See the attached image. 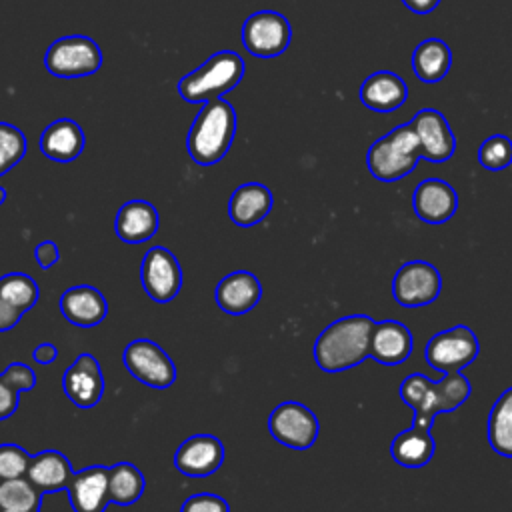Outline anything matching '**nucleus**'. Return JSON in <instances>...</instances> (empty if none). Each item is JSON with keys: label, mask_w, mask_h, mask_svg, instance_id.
<instances>
[{"label": "nucleus", "mask_w": 512, "mask_h": 512, "mask_svg": "<svg viewBox=\"0 0 512 512\" xmlns=\"http://www.w3.org/2000/svg\"><path fill=\"white\" fill-rule=\"evenodd\" d=\"M376 320L350 314L330 322L314 342V360L324 372H342L370 358V336Z\"/></svg>", "instance_id": "obj_1"}, {"label": "nucleus", "mask_w": 512, "mask_h": 512, "mask_svg": "<svg viewBox=\"0 0 512 512\" xmlns=\"http://www.w3.org/2000/svg\"><path fill=\"white\" fill-rule=\"evenodd\" d=\"M398 394L402 402L414 412L412 424L432 428L438 414L454 412L470 398L472 386L460 372L444 374L436 382L420 372H414L402 380Z\"/></svg>", "instance_id": "obj_2"}, {"label": "nucleus", "mask_w": 512, "mask_h": 512, "mask_svg": "<svg viewBox=\"0 0 512 512\" xmlns=\"http://www.w3.org/2000/svg\"><path fill=\"white\" fill-rule=\"evenodd\" d=\"M234 136L236 110L228 100L216 98L206 102L196 114L188 130L186 150L196 164L212 166L226 156Z\"/></svg>", "instance_id": "obj_3"}, {"label": "nucleus", "mask_w": 512, "mask_h": 512, "mask_svg": "<svg viewBox=\"0 0 512 512\" xmlns=\"http://www.w3.org/2000/svg\"><path fill=\"white\" fill-rule=\"evenodd\" d=\"M244 60L238 52H214L204 64L178 80V94L190 104H206L222 98L244 78Z\"/></svg>", "instance_id": "obj_4"}, {"label": "nucleus", "mask_w": 512, "mask_h": 512, "mask_svg": "<svg viewBox=\"0 0 512 512\" xmlns=\"http://www.w3.org/2000/svg\"><path fill=\"white\" fill-rule=\"evenodd\" d=\"M420 158L422 154L416 130L410 122H406L380 136L368 148L366 166L376 180L396 182L408 176L416 168Z\"/></svg>", "instance_id": "obj_5"}, {"label": "nucleus", "mask_w": 512, "mask_h": 512, "mask_svg": "<svg viewBox=\"0 0 512 512\" xmlns=\"http://www.w3.org/2000/svg\"><path fill=\"white\" fill-rule=\"evenodd\" d=\"M44 66L56 78L90 76L102 66V50L88 36H62L48 46Z\"/></svg>", "instance_id": "obj_6"}, {"label": "nucleus", "mask_w": 512, "mask_h": 512, "mask_svg": "<svg viewBox=\"0 0 512 512\" xmlns=\"http://www.w3.org/2000/svg\"><path fill=\"white\" fill-rule=\"evenodd\" d=\"M480 352V344L472 328L466 324L452 326L448 330L436 332L424 348L428 366L436 368L442 374L460 372L470 366Z\"/></svg>", "instance_id": "obj_7"}, {"label": "nucleus", "mask_w": 512, "mask_h": 512, "mask_svg": "<svg viewBox=\"0 0 512 512\" xmlns=\"http://www.w3.org/2000/svg\"><path fill=\"white\" fill-rule=\"evenodd\" d=\"M292 40L288 18L274 10L250 14L242 24V44L256 58H274L286 52Z\"/></svg>", "instance_id": "obj_8"}, {"label": "nucleus", "mask_w": 512, "mask_h": 512, "mask_svg": "<svg viewBox=\"0 0 512 512\" xmlns=\"http://www.w3.org/2000/svg\"><path fill=\"white\" fill-rule=\"evenodd\" d=\"M126 370L142 384L164 390L176 380V366L172 358L152 340L136 338L122 354Z\"/></svg>", "instance_id": "obj_9"}, {"label": "nucleus", "mask_w": 512, "mask_h": 512, "mask_svg": "<svg viewBox=\"0 0 512 512\" xmlns=\"http://www.w3.org/2000/svg\"><path fill=\"white\" fill-rule=\"evenodd\" d=\"M442 290L438 268L426 260L404 262L392 278V296L400 306L418 308L432 304Z\"/></svg>", "instance_id": "obj_10"}, {"label": "nucleus", "mask_w": 512, "mask_h": 512, "mask_svg": "<svg viewBox=\"0 0 512 512\" xmlns=\"http://www.w3.org/2000/svg\"><path fill=\"white\" fill-rule=\"evenodd\" d=\"M268 430L276 442L294 450H306L316 442L320 424L308 406L288 400L272 410Z\"/></svg>", "instance_id": "obj_11"}, {"label": "nucleus", "mask_w": 512, "mask_h": 512, "mask_svg": "<svg viewBox=\"0 0 512 512\" xmlns=\"http://www.w3.org/2000/svg\"><path fill=\"white\" fill-rule=\"evenodd\" d=\"M140 280L144 292L154 302L164 304L178 296L182 288V268L168 248L154 246L142 258Z\"/></svg>", "instance_id": "obj_12"}, {"label": "nucleus", "mask_w": 512, "mask_h": 512, "mask_svg": "<svg viewBox=\"0 0 512 512\" xmlns=\"http://www.w3.org/2000/svg\"><path fill=\"white\" fill-rule=\"evenodd\" d=\"M62 388L74 406L82 410L94 408L100 402L106 388L98 360L90 352H82L66 368L62 376Z\"/></svg>", "instance_id": "obj_13"}, {"label": "nucleus", "mask_w": 512, "mask_h": 512, "mask_svg": "<svg viewBox=\"0 0 512 512\" xmlns=\"http://www.w3.org/2000/svg\"><path fill=\"white\" fill-rule=\"evenodd\" d=\"M420 142V154L424 160L440 164L454 156L456 138L448 120L436 108H422L410 120Z\"/></svg>", "instance_id": "obj_14"}, {"label": "nucleus", "mask_w": 512, "mask_h": 512, "mask_svg": "<svg viewBox=\"0 0 512 512\" xmlns=\"http://www.w3.org/2000/svg\"><path fill=\"white\" fill-rule=\"evenodd\" d=\"M224 462V446L212 434H194L184 440L176 454L174 466L180 474L190 478H204L214 474Z\"/></svg>", "instance_id": "obj_15"}, {"label": "nucleus", "mask_w": 512, "mask_h": 512, "mask_svg": "<svg viewBox=\"0 0 512 512\" xmlns=\"http://www.w3.org/2000/svg\"><path fill=\"white\" fill-rule=\"evenodd\" d=\"M412 210L426 224H444L458 210V194L446 180L426 178L414 188Z\"/></svg>", "instance_id": "obj_16"}, {"label": "nucleus", "mask_w": 512, "mask_h": 512, "mask_svg": "<svg viewBox=\"0 0 512 512\" xmlns=\"http://www.w3.org/2000/svg\"><path fill=\"white\" fill-rule=\"evenodd\" d=\"M66 492L74 512H104L110 504L108 468L88 466L74 472Z\"/></svg>", "instance_id": "obj_17"}, {"label": "nucleus", "mask_w": 512, "mask_h": 512, "mask_svg": "<svg viewBox=\"0 0 512 512\" xmlns=\"http://www.w3.org/2000/svg\"><path fill=\"white\" fill-rule=\"evenodd\" d=\"M260 296H262V284L248 270H236L226 274L214 290L216 304L220 306L222 312L230 316H240L250 312L260 302Z\"/></svg>", "instance_id": "obj_18"}, {"label": "nucleus", "mask_w": 512, "mask_h": 512, "mask_svg": "<svg viewBox=\"0 0 512 512\" xmlns=\"http://www.w3.org/2000/svg\"><path fill=\"white\" fill-rule=\"evenodd\" d=\"M412 332L400 320H380L370 336V358L384 366H396L412 354Z\"/></svg>", "instance_id": "obj_19"}, {"label": "nucleus", "mask_w": 512, "mask_h": 512, "mask_svg": "<svg viewBox=\"0 0 512 512\" xmlns=\"http://www.w3.org/2000/svg\"><path fill=\"white\" fill-rule=\"evenodd\" d=\"M60 312L70 324L90 328L106 318L108 302L98 288L80 284L62 292Z\"/></svg>", "instance_id": "obj_20"}, {"label": "nucleus", "mask_w": 512, "mask_h": 512, "mask_svg": "<svg viewBox=\"0 0 512 512\" xmlns=\"http://www.w3.org/2000/svg\"><path fill=\"white\" fill-rule=\"evenodd\" d=\"M408 100V86L406 82L390 72L378 70L370 74L360 86V102L380 114H388L400 108Z\"/></svg>", "instance_id": "obj_21"}, {"label": "nucleus", "mask_w": 512, "mask_h": 512, "mask_svg": "<svg viewBox=\"0 0 512 512\" xmlns=\"http://www.w3.org/2000/svg\"><path fill=\"white\" fill-rule=\"evenodd\" d=\"M84 132L72 118H58L50 122L40 136V152L54 162H72L84 150Z\"/></svg>", "instance_id": "obj_22"}, {"label": "nucleus", "mask_w": 512, "mask_h": 512, "mask_svg": "<svg viewBox=\"0 0 512 512\" xmlns=\"http://www.w3.org/2000/svg\"><path fill=\"white\" fill-rule=\"evenodd\" d=\"M274 198L268 186L260 182L240 184L228 200V216L236 226L248 228L262 222L272 210Z\"/></svg>", "instance_id": "obj_23"}, {"label": "nucleus", "mask_w": 512, "mask_h": 512, "mask_svg": "<svg viewBox=\"0 0 512 512\" xmlns=\"http://www.w3.org/2000/svg\"><path fill=\"white\" fill-rule=\"evenodd\" d=\"M158 224V210L150 202L128 200L116 214L114 232L126 244H140L158 232Z\"/></svg>", "instance_id": "obj_24"}, {"label": "nucleus", "mask_w": 512, "mask_h": 512, "mask_svg": "<svg viewBox=\"0 0 512 512\" xmlns=\"http://www.w3.org/2000/svg\"><path fill=\"white\" fill-rule=\"evenodd\" d=\"M74 476L70 460L58 450H42L32 456L26 478L42 492L66 490Z\"/></svg>", "instance_id": "obj_25"}, {"label": "nucleus", "mask_w": 512, "mask_h": 512, "mask_svg": "<svg viewBox=\"0 0 512 512\" xmlns=\"http://www.w3.org/2000/svg\"><path fill=\"white\" fill-rule=\"evenodd\" d=\"M436 452V442L432 428L410 426L394 436L390 444L392 460L404 468H422L426 466Z\"/></svg>", "instance_id": "obj_26"}, {"label": "nucleus", "mask_w": 512, "mask_h": 512, "mask_svg": "<svg viewBox=\"0 0 512 512\" xmlns=\"http://www.w3.org/2000/svg\"><path fill=\"white\" fill-rule=\"evenodd\" d=\"M452 66V52L440 38L422 40L412 52V72L424 84L440 82Z\"/></svg>", "instance_id": "obj_27"}, {"label": "nucleus", "mask_w": 512, "mask_h": 512, "mask_svg": "<svg viewBox=\"0 0 512 512\" xmlns=\"http://www.w3.org/2000/svg\"><path fill=\"white\" fill-rule=\"evenodd\" d=\"M486 436L496 454L512 458V388H506L494 402L488 414Z\"/></svg>", "instance_id": "obj_28"}, {"label": "nucleus", "mask_w": 512, "mask_h": 512, "mask_svg": "<svg viewBox=\"0 0 512 512\" xmlns=\"http://www.w3.org/2000/svg\"><path fill=\"white\" fill-rule=\"evenodd\" d=\"M144 486H146V480L138 466L130 462H120L108 468L110 502L118 506H130L142 496Z\"/></svg>", "instance_id": "obj_29"}, {"label": "nucleus", "mask_w": 512, "mask_h": 512, "mask_svg": "<svg viewBox=\"0 0 512 512\" xmlns=\"http://www.w3.org/2000/svg\"><path fill=\"white\" fill-rule=\"evenodd\" d=\"M42 492L26 478L0 480V512L4 510H40Z\"/></svg>", "instance_id": "obj_30"}, {"label": "nucleus", "mask_w": 512, "mask_h": 512, "mask_svg": "<svg viewBox=\"0 0 512 512\" xmlns=\"http://www.w3.org/2000/svg\"><path fill=\"white\" fill-rule=\"evenodd\" d=\"M38 284L30 274L10 272L0 278V296L20 312H28L38 300Z\"/></svg>", "instance_id": "obj_31"}, {"label": "nucleus", "mask_w": 512, "mask_h": 512, "mask_svg": "<svg viewBox=\"0 0 512 512\" xmlns=\"http://www.w3.org/2000/svg\"><path fill=\"white\" fill-rule=\"evenodd\" d=\"M26 154V136L20 128L0 122V176L12 170Z\"/></svg>", "instance_id": "obj_32"}, {"label": "nucleus", "mask_w": 512, "mask_h": 512, "mask_svg": "<svg viewBox=\"0 0 512 512\" xmlns=\"http://www.w3.org/2000/svg\"><path fill=\"white\" fill-rule=\"evenodd\" d=\"M478 162L486 170H504L512 164V140L504 134L488 136L478 148Z\"/></svg>", "instance_id": "obj_33"}, {"label": "nucleus", "mask_w": 512, "mask_h": 512, "mask_svg": "<svg viewBox=\"0 0 512 512\" xmlns=\"http://www.w3.org/2000/svg\"><path fill=\"white\" fill-rule=\"evenodd\" d=\"M32 454L18 444H0V480L22 478L28 472Z\"/></svg>", "instance_id": "obj_34"}, {"label": "nucleus", "mask_w": 512, "mask_h": 512, "mask_svg": "<svg viewBox=\"0 0 512 512\" xmlns=\"http://www.w3.org/2000/svg\"><path fill=\"white\" fill-rule=\"evenodd\" d=\"M2 380L14 388L16 392H26V390H32L34 384H36V374L34 370L28 366V364H22V362H12L8 364V368L0 374Z\"/></svg>", "instance_id": "obj_35"}, {"label": "nucleus", "mask_w": 512, "mask_h": 512, "mask_svg": "<svg viewBox=\"0 0 512 512\" xmlns=\"http://www.w3.org/2000/svg\"><path fill=\"white\" fill-rule=\"evenodd\" d=\"M180 512H230L228 502L218 494L200 492L184 500Z\"/></svg>", "instance_id": "obj_36"}, {"label": "nucleus", "mask_w": 512, "mask_h": 512, "mask_svg": "<svg viewBox=\"0 0 512 512\" xmlns=\"http://www.w3.org/2000/svg\"><path fill=\"white\" fill-rule=\"evenodd\" d=\"M34 258H36V262H38L44 270H48V268H52V266L60 260V250H58L56 242L44 240V242L36 244V248H34Z\"/></svg>", "instance_id": "obj_37"}, {"label": "nucleus", "mask_w": 512, "mask_h": 512, "mask_svg": "<svg viewBox=\"0 0 512 512\" xmlns=\"http://www.w3.org/2000/svg\"><path fill=\"white\" fill-rule=\"evenodd\" d=\"M18 396L20 392H16L14 388H10L2 376H0V420L12 416L18 408Z\"/></svg>", "instance_id": "obj_38"}, {"label": "nucleus", "mask_w": 512, "mask_h": 512, "mask_svg": "<svg viewBox=\"0 0 512 512\" xmlns=\"http://www.w3.org/2000/svg\"><path fill=\"white\" fill-rule=\"evenodd\" d=\"M24 312H20L18 308H14L10 302H6L2 296H0V332H8L12 330L20 318H22Z\"/></svg>", "instance_id": "obj_39"}, {"label": "nucleus", "mask_w": 512, "mask_h": 512, "mask_svg": "<svg viewBox=\"0 0 512 512\" xmlns=\"http://www.w3.org/2000/svg\"><path fill=\"white\" fill-rule=\"evenodd\" d=\"M32 358H34L36 364H42V366L52 364V362L58 358V348H56L54 344H50V342H44V344H40V346L34 348Z\"/></svg>", "instance_id": "obj_40"}, {"label": "nucleus", "mask_w": 512, "mask_h": 512, "mask_svg": "<svg viewBox=\"0 0 512 512\" xmlns=\"http://www.w3.org/2000/svg\"><path fill=\"white\" fill-rule=\"evenodd\" d=\"M402 4L414 14H428L440 4V0H402Z\"/></svg>", "instance_id": "obj_41"}, {"label": "nucleus", "mask_w": 512, "mask_h": 512, "mask_svg": "<svg viewBox=\"0 0 512 512\" xmlns=\"http://www.w3.org/2000/svg\"><path fill=\"white\" fill-rule=\"evenodd\" d=\"M4 200H6V190L0 186V206L4 204Z\"/></svg>", "instance_id": "obj_42"}, {"label": "nucleus", "mask_w": 512, "mask_h": 512, "mask_svg": "<svg viewBox=\"0 0 512 512\" xmlns=\"http://www.w3.org/2000/svg\"><path fill=\"white\" fill-rule=\"evenodd\" d=\"M4 512H40V510H4Z\"/></svg>", "instance_id": "obj_43"}]
</instances>
